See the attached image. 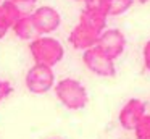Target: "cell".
Listing matches in <instances>:
<instances>
[{"instance_id":"obj_1","label":"cell","mask_w":150,"mask_h":139,"mask_svg":"<svg viewBox=\"0 0 150 139\" xmlns=\"http://www.w3.org/2000/svg\"><path fill=\"white\" fill-rule=\"evenodd\" d=\"M53 91H55V96L60 100V103L65 105L68 110H81L89 102L87 89L84 87V84L73 78L60 79L55 84Z\"/></svg>"},{"instance_id":"obj_2","label":"cell","mask_w":150,"mask_h":139,"mask_svg":"<svg viewBox=\"0 0 150 139\" xmlns=\"http://www.w3.org/2000/svg\"><path fill=\"white\" fill-rule=\"evenodd\" d=\"M29 53L34 63H42L49 66H55L65 57V47L62 42L49 36H39L37 39L31 41Z\"/></svg>"},{"instance_id":"obj_3","label":"cell","mask_w":150,"mask_h":139,"mask_svg":"<svg viewBox=\"0 0 150 139\" xmlns=\"http://www.w3.org/2000/svg\"><path fill=\"white\" fill-rule=\"evenodd\" d=\"M82 61H84L86 68L91 73H94L95 76L100 78H113L116 74V65L111 57H108L103 50L95 45L87 50H84L82 53Z\"/></svg>"},{"instance_id":"obj_4","label":"cell","mask_w":150,"mask_h":139,"mask_svg":"<svg viewBox=\"0 0 150 139\" xmlns=\"http://www.w3.org/2000/svg\"><path fill=\"white\" fill-rule=\"evenodd\" d=\"M28 91L33 94H45L52 87H55V73L53 66L42 63H34V66L28 71L24 78Z\"/></svg>"},{"instance_id":"obj_5","label":"cell","mask_w":150,"mask_h":139,"mask_svg":"<svg viewBox=\"0 0 150 139\" xmlns=\"http://www.w3.org/2000/svg\"><path fill=\"white\" fill-rule=\"evenodd\" d=\"M97 47L103 50L108 57L116 60L118 57L123 55L124 48H126V37L120 29H105L100 34Z\"/></svg>"},{"instance_id":"obj_6","label":"cell","mask_w":150,"mask_h":139,"mask_svg":"<svg viewBox=\"0 0 150 139\" xmlns=\"http://www.w3.org/2000/svg\"><path fill=\"white\" fill-rule=\"evenodd\" d=\"M144 115H145V103L140 99H129L120 110L118 121H120L121 128L127 129V131H134L136 125Z\"/></svg>"},{"instance_id":"obj_7","label":"cell","mask_w":150,"mask_h":139,"mask_svg":"<svg viewBox=\"0 0 150 139\" xmlns=\"http://www.w3.org/2000/svg\"><path fill=\"white\" fill-rule=\"evenodd\" d=\"M98 39H100V32L82 24V23H78L73 28V31L69 32L68 41L76 50H87V48L95 47L98 44Z\"/></svg>"},{"instance_id":"obj_8","label":"cell","mask_w":150,"mask_h":139,"mask_svg":"<svg viewBox=\"0 0 150 139\" xmlns=\"http://www.w3.org/2000/svg\"><path fill=\"white\" fill-rule=\"evenodd\" d=\"M33 18H34V23H36L40 34H52L62 24V16H60V13L53 6H49V5L39 6L33 13Z\"/></svg>"},{"instance_id":"obj_9","label":"cell","mask_w":150,"mask_h":139,"mask_svg":"<svg viewBox=\"0 0 150 139\" xmlns=\"http://www.w3.org/2000/svg\"><path fill=\"white\" fill-rule=\"evenodd\" d=\"M11 29H13L15 36H16L18 39H21V41H34V39H37L39 36H42L39 32V29H37L36 23H34L33 15L21 16V18L15 23V26Z\"/></svg>"},{"instance_id":"obj_10","label":"cell","mask_w":150,"mask_h":139,"mask_svg":"<svg viewBox=\"0 0 150 139\" xmlns=\"http://www.w3.org/2000/svg\"><path fill=\"white\" fill-rule=\"evenodd\" d=\"M21 18V13L11 3V0H5L0 3V29L8 32L15 26V23Z\"/></svg>"},{"instance_id":"obj_11","label":"cell","mask_w":150,"mask_h":139,"mask_svg":"<svg viewBox=\"0 0 150 139\" xmlns=\"http://www.w3.org/2000/svg\"><path fill=\"white\" fill-rule=\"evenodd\" d=\"M107 18L108 16L102 15V13H97V11H92L89 8H84L79 15V23L89 26V28L95 29L97 32H103L107 29Z\"/></svg>"},{"instance_id":"obj_12","label":"cell","mask_w":150,"mask_h":139,"mask_svg":"<svg viewBox=\"0 0 150 139\" xmlns=\"http://www.w3.org/2000/svg\"><path fill=\"white\" fill-rule=\"evenodd\" d=\"M136 139H150V115H144L134 128Z\"/></svg>"},{"instance_id":"obj_13","label":"cell","mask_w":150,"mask_h":139,"mask_svg":"<svg viewBox=\"0 0 150 139\" xmlns=\"http://www.w3.org/2000/svg\"><path fill=\"white\" fill-rule=\"evenodd\" d=\"M134 0H110V16H120L132 6Z\"/></svg>"},{"instance_id":"obj_14","label":"cell","mask_w":150,"mask_h":139,"mask_svg":"<svg viewBox=\"0 0 150 139\" xmlns=\"http://www.w3.org/2000/svg\"><path fill=\"white\" fill-rule=\"evenodd\" d=\"M11 3L18 8L21 16H29L37 10V0H11Z\"/></svg>"},{"instance_id":"obj_15","label":"cell","mask_w":150,"mask_h":139,"mask_svg":"<svg viewBox=\"0 0 150 139\" xmlns=\"http://www.w3.org/2000/svg\"><path fill=\"white\" fill-rule=\"evenodd\" d=\"M84 8H89L92 11L102 13L105 16H110V0H86L84 2Z\"/></svg>"},{"instance_id":"obj_16","label":"cell","mask_w":150,"mask_h":139,"mask_svg":"<svg viewBox=\"0 0 150 139\" xmlns=\"http://www.w3.org/2000/svg\"><path fill=\"white\" fill-rule=\"evenodd\" d=\"M13 92V86L10 84V81L7 79H0V102L5 100L10 94Z\"/></svg>"},{"instance_id":"obj_17","label":"cell","mask_w":150,"mask_h":139,"mask_svg":"<svg viewBox=\"0 0 150 139\" xmlns=\"http://www.w3.org/2000/svg\"><path fill=\"white\" fill-rule=\"evenodd\" d=\"M142 60H144V66H145V70L150 73V41H147L145 44H144Z\"/></svg>"},{"instance_id":"obj_18","label":"cell","mask_w":150,"mask_h":139,"mask_svg":"<svg viewBox=\"0 0 150 139\" xmlns=\"http://www.w3.org/2000/svg\"><path fill=\"white\" fill-rule=\"evenodd\" d=\"M137 2H139V3H142V5H144V3H149L150 0H137Z\"/></svg>"},{"instance_id":"obj_19","label":"cell","mask_w":150,"mask_h":139,"mask_svg":"<svg viewBox=\"0 0 150 139\" xmlns=\"http://www.w3.org/2000/svg\"><path fill=\"white\" fill-rule=\"evenodd\" d=\"M5 34H7V32H5V31H2V29H0V39L4 37V36H5Z\"/></svg>"},{"instance_id":"obj_20","label":"cell","mask_w":150,"mask_h":139,"mask_svg":"<svg viewBox=\"0 0 150 139\" xmlns=\"http://www.w3.org/2000/svg\"><path fill=\"white\" fill-rule=\"evenodd\" d=\"M74 2H86V0H74Z\"/></svg>"},{"instance_id":"obj_21","label":"cell","mask_w":150,"mask_h":139,"mask_svg":"<svg viewBox=\"0 0 150 139\" xmlns=\"http://www.w3.org/2000/svg\"><path fill=\"white\" fill-rule=\"evenodd\" d=\"M0 3H2V0H0Z\"/></svg>"},{"instance_id":"obj_22","label":"cell","mask_w":150,"mask_h":139,"mask_svg":"<svg viewBox=\"0 0 150 139\" xmlns=\"http://www.w3.org/2000/svg\"><path fill=\"white\" fill-rule=\"evenodd\" d=\"M55 139H58V138H55Z\"/></svg>"}]
</instances>
